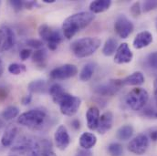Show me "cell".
I'll list each match as a JSON object with an SVG mask.
<instances>
[{"mask_svg":"<svg viewBox=\"0 0 157 156\" xmlns=\"http://www.w3.org/2000/svg\"><path fill=\"white\" fill-rule=\"evenodd\" d=\"M113 114L112 112H105L102 115H101L99 120V124L97 131L100 134H104L108 131H110L113 127Z\"/></svg>","mask_w":157,"mask_h":156,"instance_id":"obj_14","label":"cell"},{"mask_svg":"<svg viewBox=\"0 0 157 156\" xmlns=\"http://www.w3.org/2000/svg\"><path fill=\"white\" fill-rule=\"evenodd\" d=\"M97 137L91 132H83L79 137V146L85 150H90L95 146Z\"/></svg>","mask_w":157,"mask_h":156,"instance_id":"obj_18","label":"cell"},{"mask_svg":"<svg viewBox=\"0 0 157 156\" xmlns=\"http://www.w3.org/2000/svg\"><path fill=\"white\" fill-rule=\"evenodd\" d=\"M154 93H155V101L157 103V78L154 81Z\"/></svg>","mask_w":157,"mask_h":156,"instance_id":"obj_44","label":"cell"},{"mask_svg":"<svg viewBox=\"0 0 157 156\" xmlns=\"http://www.w3.org/2000/svg\"><path fill=\"white\" fill-rule=\"evenodd\" d=\"M100 117H101L100 111L97 107L92 106L88 109L86 112V120H87V126L90 131L97 130Z\"/></svg>","mask_w":157,"mask_h":156,"instance_id":"obj_16","label":"cell"},{"mask_svg":"<svg viewBox=\"0 0 157 156\" xmlns=\"http://www.w3.org/2000/svg\"><path fill=\"white\" fill-rule=\"evenodd\" d=\"M112 5L111 0H96L90 4V11L92 14L102 13L110 8Z\"/></svg>","mask_w":157,"mask_h":156,"instance_id":"obj_20","label":"cell"},{"mask_svg":"<svg viewBox=\"0 0 157 156\" xmlns=\"http://www.w3.org/2000/svg\"><path fill=\"white\" fill-rule=\"evenodd\" d=\"M3 72H4V64H3L2 59H0V77L2 76Z\"/></svg>","mask_w":157,"mask_h":156,"instance_id":"obj_45","label":"cell"},{"mask_svg":"<svg viewBox=\"0 0 157 156\" xmlns=\"http://www.w3.org/2000/svg\"><path fill=\"white\" fill-rule=\"evenodd\" d=\"M46 85L47 83L44 79H36L29 84L28 89L31 93H40L45 90Z\"/></svg>","mask_w":157,"mask_h":156,"instance_id":"obj_27","label":"cell"},{"mask_svg":"<svg viewBox=\"0 0 157 156\" xmlns=\"http://www.w3.org/2000/svg\"><path fill=\"white\" fill-rule=\"evenodd\" d=\"M118 48V42L114 38H109L105 41L103 48H102V53L103 55L109 57L113 55Z\"/></svg>","mask_w":157,"mask_h":156,"instance_id":"obj_23","label":"cell"},{"mask_svg":"<svg viewBox=\"0 0 157 156\" xmlns=\"http://www.w3.org/2000/svg\"><path fill=\"white\" fill-rule=\"evenodd\" d=\"M75 156H92V153L90 152V150L81 149V150H78Z\"/></svg>","mask_w":157,"mask_h":156,"instance_id":"obj_39","label":"cell"},{"mask_svg":"<svg viewBox=\"0 0 157 156\" xmlns=\"http://www.w3.org/2000/svg\"><path fill=\"white\" fill-rule=\"evenodd\" d=\"M95 71V64L93 63H87L81 70L79 73V79L81 81H89L92 78Z\"/></svg>","mask_w":157,"mask_h":156,"instance_id":"obj_25","label":"cell"},{"mask_svg":"<svg viewBox=\"0 0 157 156\" xmlns=\"http://www.w3.org/2000/svg\"><path fill=\"white\" fill-rule=\"evenodd\" d=\"M53 31L54 30L49 26H48L47 24H42L39 28V36L42 40H44L45 42H48L49 38L51 37Z\"/></svg>","mask_w":157,"mask_h":156,"instance_id":"obj_30","label":"cell"},{"mask_svg":"<svg viewBox=\"0 0 157 156\" xmlns=\"http://www.w3.org/2000/svg\"><path fill=\"white\" fill-rule=\"evenodd\" d=\"M132 22L125 16L119 15L114 22V30L118 36L121 39H127L133 31Z\"/></svg>","mask_w":157,"mask_h":156,"instance_id":"obj_7","label":"cell"},{"mask_svg":"<svg viewBox=\"0 0 157 156\" xmlns=\"http://www.w3.org/2000/svg\"><path fill=\"white\" fill-rule=\"evenodd\" d=\"M80 104H81V100L78 97L73 96L67 92L65 93L64 97L59 103L60 112L63 115L69 117H71L78 112Z\"/></svg>","mask_w":157,"mask_h":156,"instance_id":"obj_6","label":"cell"},{"mask_svg":"<svg viewBox=\"0 0 157 156\" xmlns=\"http://www.w3.org/2000/svg\"><path fill=\"white\" fill-rule=\"evenodd\" d=\"M48 120V113L42 108H37L23 112L17 118V122L31 130L39 131L46 126Z\"/></svg>","mask_w":157,"mask_h":156,"instance_id":"obj_2","label":"cell"},{"mask_svg":"<svg viewBox=\"0 0 157 156\" xmlns=\"http://www.w3.org/2000/svg\"><path fill=\"white\" fill-rule=\"evenodd\" d=\"M108 153L111 156H122L123 147L118 143H113L108 146Z\"/></svg>","mask_w":157,"mask_h":156,"instance_id":"obj_32","label":"cell"},{"mask_svg":"<svg viewBox=\"0 0 157 156\" xmlns=\"http://www.w3.org/2000/svg\"><path fill=\"white\" fill-rule=\"evenodd\" d=\"M40 156H57L52 150L50 142L48 140H42L39 142Z\"/></svg>","mask_w":157,"mask_h":156,"instance_id":"obj_28","label":"cell"},{"mask_svg":"<svg viewBox=\"0 0 157 156\" xmlns=\"http://www.w3.org/2000/svg\"><path fill=\"white\" fill-rule=\"evenodd\" d=\"M9 4L14 8V10L17 11H17H20L24 7V1H20V0H11V1H9Z\"/></svg>","mask_w":157,"mask_h":156,"instance_id":"obj_37","label":"cell"},{"mask_svg":"<svg viewBox=\"0 0 157 156\" xmlns=\"http://www.w3.org/2000/svg\"><path fill=\"white\" fill-rule=\"evenodd\" d=\"M31 101H32V96L30 94H29V95H26V96L23 97L21 102H22L23 105H29L31 102Z\"/></svg>","mask_w":157,"mask_h":156,"instance_id":"obj_41","label":"cell"},{"mask_svg":"<svg viewBox=\"0 0 157 156\" xmlns=\"http://www.w3.org/2000/svg\"><path fill=\"white\" fill-rule=\"evenodd\" d=\"M149 147V139L148 137L144 134L140 133L135 136L128 144V150L136 154V155H143L146 153Z\"/></svg>","mask_w":157,"mask_h":156,"instance_id":"obj_9","label":"cell"},{"mask_svg":"<svg viewBox=\"0 0 157 156\" xmlns=\"http://www.w3.org/2000/svg\"><path fill=\"white\" fill-rule=\"evenodd\" d=\"M101 44V40L98 38H82L75 40L71 46V49L72 53L77 58H87L94 54Z\"/></svg>","mask_w":157,"mask_h":156,"instance_id":"obj_3","label":"cell"},{"mask_svg":"<svg viewBox=\"0 0 157 156\" xmlns=\"http://www.w3.org/2000/svg\"><path fill=\"white\" fill-rule=\"evenodd\" d=\"M153 42V35L149 31H142L138 33L133 39V48L136 49H141L148 47Z\"/></svg>","mask_w":157,"mask_h":156,"instance_id":"obj_15","label":"cell"},{"mask_svg":"<svg viewBox=\"0 0 157 156\" xmlns=\"http://www.w3.org/2000/svg\"><path fill=\"white\" fill-rule=\"evenodd\" d=\"M54 140L57 148L60 151H64L69 147L71 143V137L67 128L64 125H59L57 128L54 133Z\"/></svg>","mask_w":157,"mask_h":156,"instance_id":"obj_12","label":"cell"},{"mask_svg":"<svg viewBox=\"0 0 157 156\" xmlns=\"http://www.w3.org/2000/svg\"><path fill=\"white\" fill-rule=\"evenodd\" d=\"M133 134V128L132 125L126 124L118 129L116 137L121 141H128Z\"/></svg>","mask_w":157,"mask_h":156,"instance_id":"obj_22","label":"cell"},{"mask_svg":"<svg viewBox=\"0 0 157 156\" xmlns=\"http://www.w3.org/2000/svg\"><path fill=\"white\" fill-rule=\"evenodd\" d=\"M78 73V68L73 64H64L58 68L53 69L49 76L54 80H63L67 78H72Z\"/></svg>","mask_w":157,"mask_h":156,"instance_id":"obj_8","label":"cell"},{"mask_svg":"<svg viewBox=\"0 0 157 156\" xmlns=\"http://www.w3.org/2000/svg\"><path fill=\"white\" fill-rule=\"evenodd\" d=\"M7 70L9 73L13 75H20L21 73L27 71V67L24 64H20V63H11L8 66Z\"/></svg>","mask_w":157,"mask_h":156,"instance_id":"obj_31","label":"cell"},{"mask_svg":"<svg viewBox=\"0 0 157 156\" xmlns=\"http://www.w3.org/2000/svg\"><path fill=\"white\" fill-rule=\"evenodd\" d=\"M150 137H151V140L154 141V142H157V130L156 131H153L150 134Z\"/></svg>","mask_w":157,"mask_h":156,"instance_id":"obj_43","label":"cell"},{"mask_svg":"<svg viewBox=\"0 0 157 156\" xmlns=\"http://www.w3.org/2000/svg\"><path fill=\"white\" fill-rule=\"evenodd\" d=\"M21 60H27L30 56H32V50L30 48H23L19 53Z\"/></svg>","mask_w":157,"mask_h":156,"instance_id":"obj_38","label":"cell"},{"mask_svg":"<svg viewBox=\"0 0 157 156\" xmlns=\"http://www.w3.org/2000/svg\"><path fill=\"white\" fill-rule=\"evenodd\" d=\"M9 156H40L39 142L23 137L12 148Z\"/></svg>","mask_w":157,"mask_h":156,"instance_id":"obj_4","label":"cell"},{"mask_svg":"<svg viewBox=\"0 0 157 156\" xmlns=\"http://www.w3.org/2000/svg\"><path fill=\"white\" fill-rule=\"evenodd\" d=\"M149 100L148 91L143 88L132 89L126 96V104L133 111L137 112L144 108Z\"/></svg>","mask_w":157,"mask_h":156,"instance_id":"obj_5","label":"cell"},{"mask_svg":"<svg viewBox=\"0 0 157 156\" xmlns=\"http://www.w3.org/2000/svg\"><path fill=\"white\" fill-rule=\"evenodd\" d=\"M16 43V35L13 29L6 25L0 27V50H10Z\"/></svg>","mask_w":157,"mask_h":156,"instance_id":"obj_10","label":"cell"},{"mask_svg":"<svg viewBox=\"0 0 157 156\" xmlns=\"http://www.w3.org/2000/svg\"><path fill=\"white\" fill-rule=\"evenodd\" d=\"M19 114V109L16 106H8L6 107L3 112H2V117L5 119L6 120H11L16 117H17Z\"/></svg>","mask_w":157,"mask_h":156,"instance_id":"obj_29","label":"cell"},{"mask_svg":"<svg viewBox=\"0 0 157 156\" xmlns=\"http://www.w3.org/2000/svg\"><path fill=\"white\" fill-rule=\"evenodd\" d=\"M18 130L16 126H9L6 130V131L3 133L1 138V143L4 147H9L13 144L14 141L16 140V137L17 135Z\"/></svg>","mask_w":157,"mask_h":156,"instance_id":"obj_17","label":"cell"},{"mask_svg":"<svg viewBox=\"0 0 157 156\" xmlns=\"http://www.w3.org/2000/svg\"><path fill=\"white\" fill-rule=\"evenodd\" d=\"M49 94L52 98V101L56 103L59 104L60 102V101L62 100V98L64 97L66 91L64 90V89L62 88V86L59 83H54L50 86L49 89Z\"/></svg>","mask_w":157,"mask_h":156,"instance_id":"obj_21","label":"cell"},{"mask_svg":"<svg viewBox=\"0 0 157 156\" xmlns=\"http://www.w3.org/2000/svg\"><path fill=\"white\" fill-rule=\"evenodd\" d=\"M147 63L152 69L157 70V51H155L147 57Z\"/></svg>","mask_w":157,"mask_h":156,"instance_id":"obj_35","label":"cell"},{"mask_svg":"<svg viewBox=\"0 0 157 156\" xmlns=\"http://www.w3.org/2000/svg\"><path fill=\"white\" fill-rule=\"evenodd\" d=\"M157 8V0H147L143 4V11L149 12Z\"/></svg>","mask_w":157,"mask_h":156,"instance_id":"obj_33","label":"cell"},{"mask_svg":"<svg viewBox=\"0 0 157 156\" xmlns=\"http://www.w3.org/2000/svg\"><path fill=\"white\" fill-rule=\"evenodd\" d=\"M144 76L142 72L140 71H135L132 74H130L129 76H127L126 78L121 79V83L122 86H140L142 84L144 83Z\"/></svg>","mask_w":157,"mask_h":156,"instance_id":"obj_19","label":"cell"},{"mask_svg":"<svg viewBox=\"0 0 157 156\" xmlns=\"http://www.w3.org/2000/svg\"><path fill=\"white\" fill-rule=\"evenodd\" d=\"M156 118H157V114H156Z\"/></svg>","mask_w":157,"mask_h":156,"instance_id":"obj_48","label":"cell"},{"mask_svg":"<svg viewBox=\"0 0 157 156\" xmlns=\"http://www.w3.org/2000/svg\"><path fill=\"white\" fill-rule=\"evenodd\" d=\"M130 12L131 14L136 17H139L141 15V12H142V8H141V3L140 2H135L134 4H132V6H131L130 8Z\"/></svg>","mask_w":157,"mask_h":156,"instance_id":"obj_36","label":"cell"},{"mask_svg":"<svg viewBox=\"0 0 157 156\" xmlns=\"http://www.w3.org/2000/svg\"><path fill=\"white\" fill-rule=\"evenodd\" d=\"M133 54L127 43H121L118 46L115 56L114 62L117 64H126L132 60Z\"/></svg>","mask_w":157,"mask_h":156,"instance_id":"obj_13","label":"cell"},{"mask_svg":"<svg viewBox=\"0 0 157 156\" xmlns=\"http://www.w3.org/2000/svg\"><path fill=\"white\" fill-rule=\"evenodd\" d=\"M155 28H156V29H157V18L155 19Z\"/></svg>","mask_w":157,"mask_h":156,"instance_id":"obj_47","label":"cell"},{"mask_svg":"<svg viewBox=\"0 0 157 156\" xmlns=\"http://www.w3.org/2000/svg\"><path fill=\"white\" fill-rule=\"evenodd\" d=\"M47 51L44 48L35 50V52L32 53V60L39 66H45L46 65V60H47Z\"/></svg>","mask_w":157,"mask_h":156,"instance_id":"obj_26","label":"cell"},{"mask_svg":"<svg viewBox=\"0 0 157 156\" xmlns=\"http://www.w3.org/2000/svg\"><path fill=\"white\" fill-rule=\"evenodd\" d=\"M56 0H42V2L46 3V4H51V3H54Z\"/></svg>","mask_w":157,"mask_h":156,"instance_id":"obj_46","label":"cell"},{"mask_svg":"<svg viewBox=\"0 0 157 156\" xmlns=\"http://www.w3.org/2000/svg\"><path fill=\"white\" fill-rule=\"evenodd\" d=\"M95 18L91 12H78L68 17L62 24V33L67 39L73 38L78 32L88 27Z\"/></svg>","mask_w":157,"mask_h":156,"instance_id":"obj_1","label":"cell"},{"mask_svg":"<svg viewBox=\"0 0 157 156\" xmlns=\"http://www.w3.org/2000/svg\"><path fill=\"white\" fill-rule=\"evenodd\" d=\"M123 87L121 79H111L108 83L98 85L94 89V92L101 96H113Z\"/></svg>","mask_w":157,"mask_h":156,"instance_id":"obj_11","label":"cell"},{"mask_svg":"<svg viewBox=\"0 0 157 156\" xmlns=\"http://www.w3.org/2000/svg\"><path fill=\"white\" fill-rule=\"evenodd\" d=\"M64 39L63 34H61L59 30H54L51 37L49 38L48 43V47L50 50H55L57 49L58 46L62 42V40Z\"/></svg>","mask_w":157,"mask_h":156,"instance_id":"obj_24","label":"cell"},{"mask_svg":"<svg viewBox=\"0 0 157 156\" xmlns=\"http://www.w3.org/2000/svg\"><path fill=\"white\" fill-rule=\"evenodd\" d=\"M8 90L6 88H0V101H4L7 98Z\"/></svg>","mask_w":157,"mask_h":156,"instance_id":"obj_40","label":"cell"},{"mask_svg":"<svg viewBox=\"0 0 157 156\" xmlns=\"http://www.w3.org/2000/svg\"><path fill=\"white\" fill-rule=\"evenodd\" d=\"M71 125L75 130H79V128H80V122L78 120H73L71 121Z\"/></svg>","mask_w":157,"mask_h":156,"instance_id":"obj_42","label":"cell"},{"mask_svg":"<svg viewBox=\"0 0 157 156\" xmlns=\"http://www.w3.org/2000/svg\"><path fill=\"white\" fill-rule=\"evenodd\" d=\"M27 45H28V46H29V47H30V48H35L36 50L43 48V46H44V45H43L42 40L35 39H29V40L27 41Z\"/></svg>","mask_w":157,"mask_h":156,"instance_id":"obj_34","label":"cell"}]
</instances>
